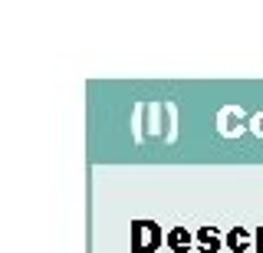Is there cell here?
Here are the masks:
<instances>
[{
  "instance_id": "6da1fadb",
  "label": "cell",
  "mask_w": 263,
  "mask_h": 253,
  "mask_svg": "<svg viewBox=\"0 0 263 253\" xmlns=\"http://www.w3.org/2000/svg\"><path fill=\"white\" fill-rule=\"evenodd\" d=\"M171 247H175V250L187 247V233H175V237H171Z\"/></svg>"
},
{
  "instance_id": "7a4b0ae2",
  "label": "cell",
  "mask_w": 263,
  "mask_h": 253,
  "mask_svg": "<svg viewBox=\"0 0 263 253\" xmlns=\"http://www.w3.org/2000/svg\"><path fill=\"white\" fill-rule=\"evenodd\" d=\"M230 247H234V250L243 247V237H240V233H230Z\"/></svg>"
}]
</instances>
